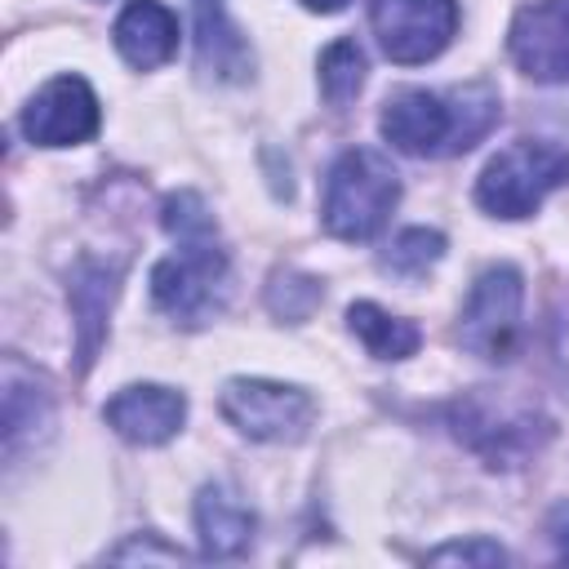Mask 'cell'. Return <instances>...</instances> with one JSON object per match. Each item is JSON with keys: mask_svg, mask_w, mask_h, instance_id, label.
Listing matches in <instances>:
<instances>
[{"mask_svg": "<svg viewBox=\"0 0 569 569\" xmlns=\"http://www.w3.org/2000/svg\"><path fill=\"white\" fill-rule=\"evenodd\" d=\"M160 222L173 236L178 253H169L151 267V302L169 320L200 329L227 302V249L218 244L213 213L204 209V200L196 191L164 196Z\"/></svg>", "mask_w": 569, "mask_h": 569, "instance_id": "1", "label": "cell"}, {"mask_svg": "<svg viewBox=\"0 0 569 569\" xmlns=\"http://www.w3.org/2000/svg\"><path fill=\"white\" fill-rule=\"evenodd\" d=\"M498 120L493 84H458L449 93L400 89L382 107V138L405 156H458L471 151Z\"/></svg>", "mask_w": 569, "mask_h": 569, "instance_id": "2", "label": "cell"}, {"mask_svg": "<svg viewBox=\"0 0 569 569\" xmlns=\"http://www.w3.org/2000/svg\"><path fill=\"white\" fill-rule=\"evenodd\" d=\"M396 200H400V173L391 169V160L373 147H351L333 160L325 178L320 222L338 240H369L387 227Z\"/></svg>", "mask_w": 569, "mask_h": 569, "instance_id": "3", "label": "cell"}, {"mask_svg": "<svg viewBox=\"0 0 569 569\" xmlns=\"http://www.w3.org/2000/svg\"><path fill=\"white\" fill-rule=\"evenodd\" d=\"M560 182H569V151L542 138H520L485 164L476 178V204L493 218H525Z\"/></svg>", "mask_w": 569, "mask_h": 569, "instance_id": "4", "label": "cell"}, {"mask_svg": "<svg viewBox=\"0 0 569 569\" xmlns=\"http://www.w3.org/2000/svg\"><path fill=\"white\" fill-rule=\"evenodd\" d=\"M449 427L453 436L476 449L489 467H520L525 458H533L542 449V440L551 436V422L538 418L533 409H507L493 405L485 391L458 400L449 409Z\"/></svg>", "mask_w": 569, "mask_h": 569, "instance_id": "5", "label": "cell"}, {"mask_svg": "<svg viewBox=\"0 0 569 569\" xmlns=\"http://www.w3.org/2000/svg\"><path fill=\"white\" fill-rule=\"evenodd\" d=\"M218 409L240 436L271 445L302 440L316 418V400L302 387H284L271 378H231L218 396Z\"/></svg>", "mask_w": 569, "mask_h": 569, "instance_id": "6", "label": "cell"}, {"mask_svg": "<svg viewBox=\"0 0 569 569\" xmlns=\"http://www.w3.org/2000/svg\"><path fill=\"white\" fill-rule=\"evenodd\" d=\"M520 302H525V276L507 262L476 276L462 316H458V342L471 356L485 360H511L520 338Z\"/></svg>", "mask_w": 569, "mask_h": 569, "instance_id": "7", "label": "cell"}, {"mask_svg": "<svg viewBox=\"0 0 569 569\" xmlns=\"http://www.w3.org/2000/svg\"><path fill=\"white\" fill-rule=\"evenodd\" d=\"M369 22L382 53L400 67H413L445 53V44L458 31V4L453 0H373Z\"/></svg>", "mask_w": 569, "mask_h": 569, "instance_id": "8", "label": "cell"}, {"mask_svg": "<svg viewBox=\"0 0 569 569\" xmlns=\"http://www.w3.org/2000/svg\"><path fill=\"white\" fill-rule=\"evenodd\" d=\"M507 49L542 84H569V0H533L511 18Z\"/></svg>", "mask_w": 569, "mask_h": 569, "instance_id": "9", "label": "cell"}, {"mask_svg": "<svg viewBox=\"0 0 569 569\" xmlns=\"http://www.w3.org/2000/svg\"><path fill=\"white\" fill-rule=\"evenodd\" d=\"M22 133L36 147H76L98 133V98L80 76L49 80L22 111Z\"/></svg>", "mask_w": 569, "mask_h": 569, "instance_id": "10", "label": "cell"}, {"mask_svg": "<svg viewBox=\"0 0 569 569\" xmlns=\"http://www.w3.org/2000/svg\"><path fill=\"white\" fill-rule=\"evenodd\" d=\"M102 418L129 445H164L178 436V427L187 418V396L173 387H160V382H138V387H124L120 396H111Z\"/></svg>", "mask_w": 569, "mask_h": 569, "instance_id": "11", "label": "cell"}, {"mask_svg": "<svg viewBox=\"0 0 569 569\" xmlns=\"http://www.w3.org/2000/svg\"><path fill=\"white\" fill-rule=\"evenodd\" d=\"M196 18V67L222 84H240L253 76V49L240 27L227 18V0H191Z\"/></svg>", "mask_w": 569, "mask_h": 569, "instance_id": "12", "label": "cell"}, {"mask_svg": "<svg viewBox=\"0 0 569 569\" xmlns=\"http://www.w3.org/2000/svg\"><path fill=\"white\" fill-rule=\"evenodd\" d=\"M116 284H120V262H98V258H80L76 271H71V316H76V356H80V369L93 365L98 347H102V333H107V311L116 302Z\"/></svg>", "mask_w": 569, "mask_h": 569, "instance_id": "13", "label": "cell"}, {"mask_svg": "<svg viewBox=\"0 0 569 569\" xmlns=\"http://www.w3.org/2000/svg\"><path fill=\"white\" fill-rule=\"evenodd\" d=\"M111 40L129 67L151 71V67L169 62L178 49V18L160 0H129L111 27Z\"/></svg>", "mask_w": 569, "mask_h": 569, "instance_id": "14", "label": "cell"}, {"mask_svg": "<svg viewBox=\"0 0 569 569\" xmlns=\"http://www.w3.org/2000/svg\"><path fill=\"white\" fill-rule=\"evenodd\" d=\"M196 529H200V551L209 560H231L253 542V511L231 493L227 485H204L196 498Z\"/></svg>", "mask_w": 569, "mask_h": 569, "instance_id": "15", "label": "cell"}, {"mask_svg": "<svg viewBox=\"0 0 569 569\" xmlns=\"http://www.w3.org/2000/svg\"><path fill=\"white\" fill-rule=\"evenodd\" d=\"M49 413H53L49 387L36 373H27L18 360H9L4 365V453H9V462L18 458L27 431L49 427Z\"/></svg>", "mask_w": 569, "mask_h": 569, "instance_id": "16", "label": "cell"}, {"mask_svg": "<svg viewBox=\"0 0 569 569\" xmlns=\"http://www.w3.org/2000/svg\"><path fill=\"white\" fill-rule=\"evenodd\" d=\"M347 325L365 342V351L378 356V360H405L422 342V333H418L413 320H400V316L382 311L378 302H351L347 307Z\"/></svg>", "mask_w": 569, "mask_h": 569, "instance_id": "17", "label": "cell"}, {"mask_svg": "<svg viewBox=\"0 0 569 569\" xmlns=\"http://www.w3.org/2000/svg\"><path fill=\"white\" fill-rule=\"evenodd\" d=\"M365 84V49L356 40H333L320 53V93L329 107H347Z\"/></svg>", "mask_w": 569, "mask_h": 569, "instance_id": "18", "label": "cell"}, {"mask_svg": "<svg viewBox=\"0 0 569 569\" xmlns=\"http://www.w3.org/2000/svg\"><path fill=\"white\" fill-rule=\"evenodd\" d=\"M445 253V236L427 231V227H409L391 240V249L382 253V271L400 276V280H418L436 258Z\"/></svg>", "mask_w": 569, "mask_h": 569, "instance_id": "19", "label": "cell"}, {"mask_svg": "<svg viewBox=\"0 0 569 569\" xmlns=\"http://www.w3.org/2000/svg\"><path fill=\"white\" fill-rule=\"evenodd\" d=\"M320 302V280L316 276H302V271H271V284H267V307L271 316L280 320H307Z\"/></svg>", "mask_w": 569, "mask_h": 569, "instance_id": "20", "label": "cell"}, {"mask_svg": "<svg viewBox=\"0 0 569 569\" xmlns=\"http://www.w3.org/2000/svg\"><path fill=\"white\" fill-rule=\"evenodd\" d=\"M427 560H467V565H502L507 560V551L498 547V542H449V547H436V551H427Z\"/></svg>", "mask_w": 569, "mask_h": 569, "instance_id": "21", "label": "cell"}, {"mask_svg": "<svg viewBox=\"0 0 569 569\" xmlns=\"http://www.w3.org/2000/svg\"><path fill=\"white\" fill-rule=\"evenodd\" d=\"M182 560V551L178 547H160V542H147V538H133V542H124V547H116L111 551V560Z\"/></svg>", "mask_w": 569, "mask_h": 569, "instance_id": "22", "label": "cell"}, {"mask_svg": "<svg viewBox=\"0 0 569 569\" xmlns=\"http://www.w3.org/2000/svg\"><path fill=\"white\" fill-rule=\"evenodd\" d=\"M547 533H551V542H556V556L569 560V502H556V507H551Z\"/></svg>", "mask_w": 569, "mask_h": 569, "instance_id": "23", "label": "cell"}, {"mask_svg": "<svg viewBox=\"0 0 569 569\" xmlns=\"http://www.w3.org/2000/svg\"><path fill=\"white\" fill-rule=\"evenodd\" d=\"M311 13H338V9H347V0H302Z\"/></svg>", "mask_w": 569, "mask_h": 569, "instance_id": "24", "label": "cell"}]
</instances>
